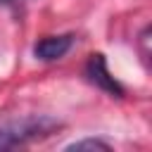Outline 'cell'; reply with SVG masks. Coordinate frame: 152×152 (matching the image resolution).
<instances>
[{
  "label": "cell",
  "mask_w": 152,
  "mask_h": 152,
  "mask_svg": "<svg viewBox=\"0 0 152 152\" xmlns=\"http://www.w3.org/2000/svg\"><path fill=\"white\" fill-rule=\"evenodd\" d=\"M59 124L50 116H21V119H7L0 121V150L19 147L31 140L48 138Z\"/></svg>",
  "instance_id": "obj_1"
},
{
  "label": "cell",
  "mask_w": 152,
  "mask_h": 152,
  "mask_svg": "<svg viewBox=\"0 0 152 152\" xmlns=\"http://www.w3.org/2000/svg\"><path fill=\"white\" fill-rule=\"evenodd\" d=\"M86 76H88L90 83H95V86L102 88L104 93H109V95H114V97H124V86L109 74L107 62H104V55L95 52V55L88 57V62H86Z\"/></svg>",
  "instance_id": "obj_2"
},
{
  "label": "cell",
  "mask_w": 152,
  "mask_h": 152,
  "mask_svg": "<svg viewBox=\"0 0 152 152\" xmlns=\"http://www.w3.org/2000/svg\"><path fill=\"white\" fill-rule=\"evenodd\" d=\"M71 43H74V38L69 33H64V36H45L33 45V55L38 59H43V62H52V59L64 57L69 52Z\"/></svg>",
  "instance_id": "obj_3"
},
{
  "label": "cell",
  "mask_w": 152,
  "mask_h": 152,
  "mask_svg": "<svg viewBox=\"0 0 152 152\" xmlns=\"http://www.w3.org/2000/svg\"><path fill=\"white\" fill-rule=\"evenodd\" d=\"M66 150H109V145L97 138H86V140H76V142L66 145Z\"/></svg>",
  "instance_id": "obj_4"
},
{
  "label": "cell",
  "mask_w": 152,
  "mask_h": 152,
  "mask_svg": "<svg viewBox=\"0 0 152 152\" xmlns=\"http://www.w3.org/2000/svg\"><path fill=\"white\" fill-rule=\"evenodd\" d=\"M0 2H10V0H0Z\"/></svg>",
  "instance_id": "obj_5"
}]
</instances>
